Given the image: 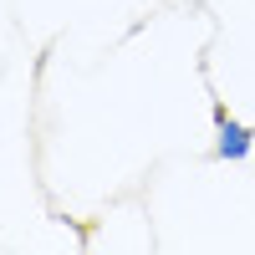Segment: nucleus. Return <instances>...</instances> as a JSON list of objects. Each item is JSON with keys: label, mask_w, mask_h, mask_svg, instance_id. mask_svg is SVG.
Instances as JSON below:
<instances>
[{"label": "nucleus", "mask_w": 255, "mask_h": 255, "mask_svg": "<svg viewBox=\"0 0 255 255\" xmlns=\"http://www.w3.org/2000/svg\"><path fill=\"white\" fill-rule=\"evenodd\" d=\"M250 148H255V128L240 123V118H230L225 102H215V158H225V163H245Z\"/></svg>", "instance_id": "f257e3e1"}]
</instances>
